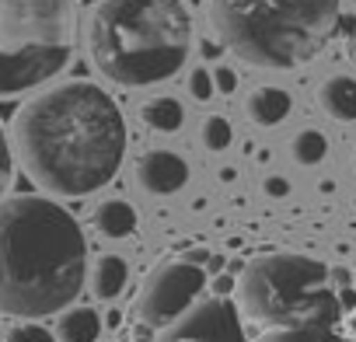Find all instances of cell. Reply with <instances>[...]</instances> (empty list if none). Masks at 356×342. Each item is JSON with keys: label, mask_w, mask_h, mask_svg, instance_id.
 <instances>
[{"label": "cell", "mask_w": 356, "mask_h": 342, "mask_svg": "<svg viewBox=\"0 0 356 342\" xmlns=\"http://www.w3.org/2000/svg\"><path fill=\"white\" fill-rule=\"evenodd\" d=\"M15 150L39 189L91 196L115 179L122 164L126 122L105 88L67 81L18 108Z\"/></svg>", "instance_id": "obj_1"}, {"label": "cell", "mask_w": 356, "mask_h": 342, "mask_svg": "<svg viewBox=\"0 0 356 342\" xmlns=\"http://www.w3.org/2000/svg\"><path fill=\"white\" fill-rule=\"evenodd\" d=\"M88 279L81 224L46 196L0 200V311L46 318L67 311Z\"/></svg>", "instance_id": "obj_2"}, {"label": "cell", "mask_w": 356, "mask_h": 342, "mask_svg": "<svg viewBox=\"0 0 356 342\" xmlns=\"http://www.w3.org/2000/svg\"><path fill=\"white\" fill-rule=\"evenodd\" d=\"M193 49L182 0H102L88 18V53L102 77L150 88L175 77Z\"/></svg>", "instance_id": "obj_3"}, {"label": "cell", "mask_w": 356, "mask_h": 342, "mask_svg": "<svg viewBox=\"0 0 356 342\" xmlns=\"http://www.w3.org/2000/svg\"><path fill=\"white\" fill-rule=\"evenodd\" d=\"M210 25L238 60L293 70L335 35L339 0H210Z\"/></svg>", "instance_id": "obj_4"}, {"label": "cell", "mask_w": 356, "mask_h": 342, "mask_svg": "<svg viewBox=\"0 0 356 342\" xmlns=\"http://www.w3.org/2000/svg\"><path fill=\"white\" fill-rule=\"evenodd\" d=\"M238 311L262 328L339 325L342 318L332 269L297 252L252 259L238 276Z\"/></svg>", "instance_id": "obj_5"}, {"label": "cell", "mask_w": 356, "mask_h": 342, "mask_svg": "<svg viewBox=\"0 0 356 342\" xmlns=\"http://www.w3.org/2000/svg\"><path fill=\"white\" fill-rule=\"evenodd\" d=\"M70 53V0H0V98L53 81Z\"/></svg>", "instance_id": "obj_6"}, {"label": "cell", "mask_w": 356, "mask_h": 342, "mask_svg": "<svg viewBox=\"0 0 356 342\" xmlns=\"http://www.w3.org/2000/svg\"><path fill=\"white\" fill-rule=\"evenodd\" d=\"M207 290V272L189 262V259H171L154 266V272L147 276L140 297H136V318L147 328H164L171 325L178 314H186L200 293Z\"/></svg>", "instance_id": "obj_7"}, {"label": "cell", "mask_w": 356, "mask_h": 342, "mask_svg": "<svg viewBox=\"0 0 356 342\" xmlns=\"http://www.w3.org/2000/svg\"><path fill=\"white\" fill-rule=\"evenodd\" d=\"M154 342H248L245 318L231 297H210L178 314L171 325L157 328Z\"/></svg>", "instance_id": "obj_8"}, {"label": "cell", "mask_w": 356, "mask_h": 342, "mask_svg": "<svg viewBox=\"0 0 356 342\" xmlns=\"http://www.w3.org/2000/svg\"><path fill=\"white\" fill-rule=\"evenodd\" d=\"M136 182L150 196H175L189 182V164L175 150H147L136 161Z\"/></svg>", "instance_id": "obj_9"}, {"label": "cell", "mask_w": 356, "mask_h": 342, "mask_svg": "<svg viewBox=\"0 0 356 342\" xmlns=\"http://www.w3.org/2000/svg\"><path fill=\"white\" fill-rule=\"evenodd\" d=\"M290 108H293L290 95H286L283 88H273V84L255 88V91L248 95V101H245V112H248V119H252L255 126H280V122L290 115Z\"/></svg>", "instance_id": "obj_10"}, {"label": "cell", "mask_w": 356, "mask_h": 342, "mask_svg": "<svg viewBox=\"0 0 356 342\" xmlns=\"http://www.w3.org/2000/svg\"><path fill=\"white\" fill-rule=\"evenodd\" d=\"M318 105L325 108V115L339 122H356V77H328L318 88Z\"/></svg>", "instance_id": "obj_11"}, {"label": "cell", "mask_w": 356, "mask_h": 342, "mask_svg": "<svg viewBox=\"0 0 356 342\" xmlns=\"http://www.w3.org/2000/svg\"><path fill=\"white\" fill-rule=\"evenodd\" d=\"M102 325L105 321L95 307H67L63 318L56 321V339L60 342H98Z\"/></svg>", "instance_id": "obj_12"}, {"label": "cell", "mask_w": 356, "mask_h": 342, "mask_svg": "<svg viewBox=\"0 0 356 342\" xmlns=\"http://www.w3.org/2000/svg\"><path fill=\"white\" fill-rule=\"evenodd\" d=\"M126 279H129V266L122 255H102L95 272H91V290L98 300H115L122 290H126Z\"/></svg>", "instance_id": "obj_13"}, {"label": "cell", "mask_w": 356, "mask_h": 342, "mask_svg": "<svg viewBox=\"0 0 356 342\" xmlns=\"http://www.w3.org/2000/svg\"><path fill=\"white\" fill-rule=\"evenodd\" d=\"M95 227L108 238H129L136 231V210L126 200H105L95 210Z\"/></svg>", "instance_id": "obj_14"}, {"label": "cell", "mask_w": 356, "mask_h": 342, "mask_svg": "<svg viewBox=\"0 0 356 342\" xmlns=\"http://www.w3.org/2000/svg\"><path fill=\"white\" fill-rule=\"evenodd\" d=\"M143 122L154 129V133H178L186 122V108L178 105L175 98H150L143 108H140Z\"/></svg>", "instance_id": "obj_15"}, {"label": "cell", "mask_w": 356, "mask_h": 342, "mask_svg": "<svg viewBox=\"0 0 356 342\" xmlns=\"http://www.w3.org/2000/svg\"><path fill=\"white\" fill-rule=\"evenodd\" d=\"M255 342H349L335 325H304V328H266Z\"/></svg>", "instance_id": "obj_16"}, {"label": "cell", "mask_w": 356, "mask_h": 342, "mask_svg": "<svg viewBox=\"0 0 356 342\" xmlns=\"http://www.w3.org/2000/svg\"><path fill=\"white\" fill-rule=\"evenodd\" d=\"M290 150H293V161H297V164L311 168V164L325 161V154H328V140H325L318 129H300V133L293 136Z\"/></svg>", "instance_id": "obj_17"}, {"label": "cell", "mask_w": 356, "mask_h": 342, "mask_svg": "<svg viewBox=\"0 0 356 342\" xmlns=\"http://www.w3.org/2000/svg\"><path fill=\"white\" fill-rule=\"evenodd\" d=\"M231 140H234V129H231V122L224 115H207L203 119V147L207 150L220 154V150L231 147Z\"/></svg>", "instance_id": "obj_18"}, {"label": "cell", "mask_w": 356, "mask_h": 342, "mask_svg": "<svg viewBox=\"0 0 356 342\" xmlns=\"http://www.w3.org/2000/svg\"><path fill=\"white\" fill-rule=\"evenodd\" d=\"M8 342H56V335L49 332V328H42V325H18V328H11V335H8Z\"/></svg>", "instance_id": "obj_19"}, {"label": "cell", "mask_w": 356, "mask_h": 342, "mask_svg": "<svg viewBox=\"0 0 356 342\" xmlns=\"http://www.w3.org/2000/svg\"><path fill=\"white\" fill-rule=\"evenodd\" d=\"M11 179H15V157H11V143H8V133L0 129V196L8 193Z\"/></svg>", "instance_id": "obj_20"}, {"label": "cell", "mask_w": 356, "mask_h": 342, "mask_svg": "<svg viewBox=\"0 0 356 342\" xmlns=\"http://www.w3.org/2000/svg\"><path fill=\"white\" fill-rule=\"evenodd\" d=\"M189 91H193V98L210 101V98H213V74H210V70H203V67H196V70H193V77H189Z\"/></svg>", "instance_id": "obj_21"}, {"label": "cell", "mask_w": 356, "mask_h": 342, "mask_svg": "<svg viewBox=\"0 0 356 342\" xmlns=\"http://www.w3.org/2000/svg\"><path fill=\"white\" fill-rule=\"evenodd\" d=\"M213 88H220L224 95H231V91L238 88V77H234V70H227V67H220V70L213 74Z\"/></svg>", "instance_id": "obj_22"}, {"label": "cell", "mask_w": 356, "mask_h": 342, "mask_svg": "<svg viewBox=\"0 0 356 342\" xmlns=\"http://www.w3.org/2000/svg\"><path fill=\"white\" fill-rule=\"evenodd\" d=\"M266 193L269 196H286L290 186H286V179H266Z\"/></svg>", "instance_id": "obj_23"}, {"label": "cell", "mask_w": 356, "mask_h": 342, "mask_svg": "<svg viewBox=\"0 0 356 342\" xmlns=\"http://www.w3.org/2000/svg\"><path fill=\"white\" fill-rule=\"evenodd\" d=\"M349 325H353V335H356V311H349Z\"/></svg>", "instance_id": "obj_24"}]
</instances>
